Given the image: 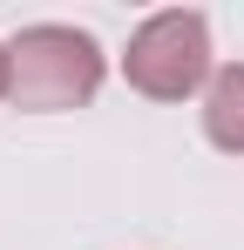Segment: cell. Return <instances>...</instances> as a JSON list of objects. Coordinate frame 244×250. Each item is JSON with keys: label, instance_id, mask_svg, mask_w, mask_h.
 <instances>
[{"label": "cell", "instance_id": "obj_2", "mask_svg": "<svg viewBox=\"0 0 244 250\" xmlns=\"http://www.w3.org/2000/svg\"><path fill=\"white\" fill-rule=\"evenodd\" d=\"M122 75H129L136 95H149V102H183V95L203 88V75H210V21L190 14V7L149 14V21L129 34Z\"/></svg>", "mask_w": 244, "mask_h": 250}, {"label": "cell", "instance_id": "obj_1", "mask_svg": "<svg viewBox=\"0 0 244 250\" xmlns=\"http://www.w3.org/2000/svg\"><path fill=\"white\" fill-rule=\"evenodd\" d=\"M14 102L21 108H81L95 88H102V47L88 41L81 27H61V21H41V27H21L14 41Z\"/></svg>", "mask_w": 244, "mask_h": 250}, {"label": "cell", "instance_id": "obj_3", "mask_svg": "<svg viewBox=\"0 0 244 250\" xmlns=\"http://www.w3.org/2000/svg\"><path fill=\"white\" fill-rule=\"evenodd\" d=\"M203 135H210L217 149L244 156V61H231V68L210 75V95H203Z\"/></svg>", "mask_w": 244, "mask_h": 250}, {"label": "cell", "instance_id": "obj_4", "mask_svg": "<svg viewBox=\"0 0 244 250\" xmlns=\"http://www.w3.org/2000/svg\"><path fill=\"white\" fill-rule=\"evenodd\" d=\"M0 95H14V54L0 47Z\"/></svg>", "mask_w": 244, "mask_h": 250}]
</instances>
